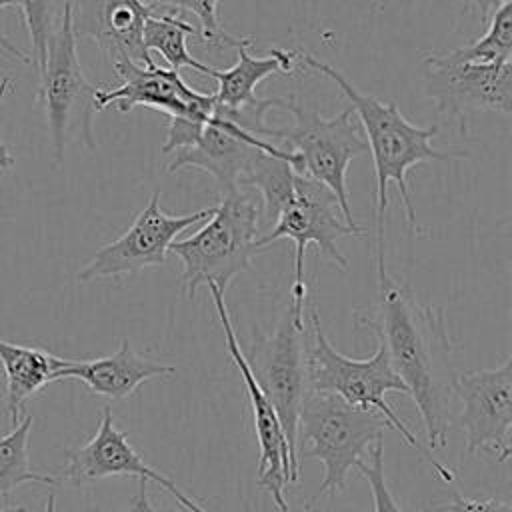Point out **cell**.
Returning <instances> with one entry per match:
<instances>
[{"label":"cell","instance_id":"6da1fadb","mask_svg":"<svg viewBox=\"0 0 512 512\" xmlns=\"http://www.w3.org/2000/svg\"><path fill=\"white\" fill-rule=\"evenodd\" d=\"M376 272V314H356V322L384 344L392 370L420 412L428 448L440 450L448 440L458 376L444 312L420 302L408 282L392 278L384 254H376Z\"/></svg>","mask_w":512,"mask_h":512},{"label":"cell","instance_id":"7a4b0ae2","mask_svg":"<svg viewBox=\"0 0 512 512\" xmlns=\"http://www.w3.org/2000/svg\"><path fill=\"white\" fill-rule=\"evenodd\" d=\"M296 62L308 70L330 78L336 88L348 98L352 112L358 116L362 134L366 136L368 152L372 156L374 174H376V254L384 252V218L388 210V186L396 184L406 220L412 232H416V210L408 192L406 174L412 166L422 162H452L468 158V152L460 150H440L432 146V140L438 134V124L416 126L412 124L394 102H382L372 94L360 92L340 70L320 62L312 54L298 52Z\"/></svg>","mask_w":512,"mask_h":512},{"label":"cell","instance_id":"3957f363","mask_svg":"<svg viewBox=\"0 0 512 512\" xmlns=\"http://www.w3.org/2000/svg\"><path fill=\"white\" fill-rule=\"evenodd\" d=\"M260 198L248 186L220 194L204 226L192 236L174 240L170 252L182 262V290L194 300L198 288L216 286L226 294L230 282L250 270L258 252Z\"/></svg>","mask_w":512,"mask_h":512},{"label":"cell","instance_id":"277c9868","mask_svg":"<svg viewBox=\"0 0 512 512\" xmlns=\"http://www.w3.org/2000/svg\"><path fill=\"white\" fill-rule=\"evenodd\" d=\"M308 390L336 394L352 406L382 414L390 422L392 430L422 454L444 482L454 480V472L416 438V434L386 402L388 392H402L408 396V390L392 370L384 344L378 340L374 354L364 360L344 356L326 338L314 304L308 312Z\"/></svg>","mask_w":512,"mask_h":512},{"label":"cell","instance_id":"5b68a950","mask_svg":"<svg viewBox=\"0 0 512 512\" xmlns=\"http://www.w3.org/2000/svg\"><path fill=\"white\" fill-rule=\"evenodd\" d=\"M388 428L390 422L374 410L352 406L336 394L308 390L298 416L296 458L320 460L324 480L304 508L310 510L320 498L342 492L348 470L366 460V452Z\"/></svg>","mask_w":512,"mask_h":512},{"label":"cell","instance_id":"8992f818","mask_svg":"<svg viewBox=\"0 0 512 512\" xmlns=\"http://www.w3.org/2000/svg\"><path fill=\"white\" fill-rule=\"evenodd\" d=\"M280 108L294 116V126L272 128L268 140H280V148L290 154L294 172L326 186L334 194L346 224L360 228L350 210L346 174L352 160L368 152V144L362 138L364 134L358 120H354L352 108L348 106L334 116H322L294 98H284Z\"/></svg>","mask_w":512,"mask_h":512},{"label":"cell","instance_id":"52a82bcc","mask_svg":"<svg viewBox=\"0 0 512 512\" xmlns=\"http://www.w3.org/2000/svg\"><path fill=\"white\" fill-rule=\"evenodd\" d=\"M344 236H362V228L346 224L334 194L320 182L296 174L292 186L282 200L272 226L258 238V250L266 248L274 240L288 238L294 242V280L290 310L296 320H306V280H304V258L310 244L318 252L326 254L342 270L348 268L346 256L338 248V240Z\"/></svg>","mask_w":512,"mask_h":512},{"label":"cell","instance_id":"ba28073f","mask_svg":"<svg viewBox=\"0 0 512 512\" xmlns=\"http://www.w3.org/2000/svg\"><path fill=\"white\" fill-rule=\"evenodd\" d=\"M284 98H264L244 108H226L214 104L212 114L204 120L198 140L182 150H176L168 172L194 168L208 172L220 194L240 186L246 170L260 152H276L270 130L266 126V112L280 108Z\"/></svg>","mask_w":512,"mask_h":512},{"label":"cell","instance_id":"9c48e42d","mask_svg":"<svg viewBox=\"0 0 512 512\" xmlns=\"http://www.w3.org/2000/svg\"><path fill=\"white\" fill-rule=\"evenodd\" d=\"M74 34V0H64L58 26L48 42L44 70L40 72V98L52 136L56 164L64 160L72 138L96 148L92 132L96 86L84 76Z\"/></svg>","mask_w":512,"mask_h":512},{"label":"cell","instance_id":"30bf717a","mask_svg":"<svg viewBox=\"0 0 512 512\" xmlns=\"http://www.w3.org/2000/svg\"><path fill=\"white\" fill-rule=\"evenodd\" d=\"M248 364L278 414L292 462L300 470L296 458V428L300 406L308 392L306 320H296L288 306L276 330L254 346V362L248 360Z\"/></svg>","mask_w":512,"mask_h":512},{"label":"cell","instance_id":"8fae6325","mask_svg":"<svg viewBox=\"0 0 512 512\" xmlns=\"http://www.w3.org/2000/svg\"><path fill=\"white\" fill-rule=\"evenodd\" d=\"M424 92L440 114L456 118L460 132L474 112L512 110V62H462L450 52L428 54L422 68Z\"/></svg>","mask_w":512,"mask_h":512},{"label":"cell","instance_id":"7c38bea8","mask_svg":"<svg viewBox=\"0 0 512 512\" xmlns=\"http://www.w3.org/2000/svg\"><path fill=\"white\" fill-rule=\"evenodd\" d=\"M212 212L214 206L190 214H166L160 208V190H154L128 230L94 252L78 272V282L136 274L148 266H164L172 242L190 226L210 218Z\"/></svg>","mask_w":512,"mask_h":512},{"label":"cell","instance_id":"4fadbf2b","mask_svg":"<svg viewBox=\"0 0 512 512\" xmlns=\"http://www.w3.org/2000/svg\"><path fill=\"white\" fill-rule=\"evenodd\" d=\"M208 292L212 296V302L218 312L220 326L224 330V340L228 354L232 356L246 392H248V402L252 408V420H254V430H256V442H258V462H256V484L266 490L272 496L274 506L280 512H288V500L284 496V486L286 484H296L300 478V470L294 466L288 442L282 430V424L278 420V414L268 400V396L262 392L260 384L256 382L252 368L248 364V358L244 356L240 342L236 338L232 318L228 314L224 294L216 286H208Z\"/></svg>","mask_w":512,"mask_h":512},{"label":"cell","instance_id":"5bb4252c","mask_svg":"<svg viewBox=\"0 0 512 512\" xmlns=\"http://www.w3.org/2000/svg\"><path fill=\"white\" fill-rule=\"evenodd\" d=\"M454 398L460 402V426L472 454H492L500 464L512 454V358L498 368L456 376Z\"/></svg>","mask_w":512,"mask_h":512},{"label":"cell","instance_id":"9a60e30c","mask_svg":"<svg viewBox=\"0 0 512 512\" xmlns=\"http://www.w3.org/2000/svg\"><path fill=\"white\" fill-rule=\"evenodd\" d=\"M114 476H138L140 480H152L162 486L186 512H206L192 496H188L172 478L148 466L142 456L132 448L126 434L116 428L112 408L104 406L100 424L94 436L82 446L66 450V468L58 480H66L72 486H86Z\"/></svg>","mask_w":512,"mask_h":512},{"label":"cell","instance_id":"2e32d148","mask_svg":"<svg viewBox=\"0 0 512 512\" xmlns=\"http://www.w3.org/2000/svg\"><path fill=\"white\" fill-rule=\"evenodd\" d=\"M122 84L114 90H96L94 110L100 112L116 104L120 112H130L136 106H146L168 114V118H188L204 122L216 104L214 94L194 90L184 82L180 72L170 68L140 66L130 60L112 64Z\"/></svg>","mask_w":512,"mask_h":512},{"label":"cell","instance_id":"e0dca14e","mask_svg":"<svg viewBox=\"0 0 512 512\" xmlns=\"http://www.w3.org/2000/svg\"><path fill=\"white\" fill-rule=\"evenodd\" d=\"M154 6L144 0H74V34L92 38L114 62L152 66L144 46V26Z\"/></svg>","mask_w":512,"mask_h":512},{"label":"cell","instance_id":"ac0fdd59","mask_svg":"<svg viewBox=\"0 0 512 512\" xmlns=\"http://www.w3.org/2000/svg\"><path fill=\"white\" fill-rule=\"evenodd\" d=\"M174 372V364L142 358L132 348L130 340L122 338L118 350L110 356L94 360H70L56 372V380L76 378L96 396L108 400H124L132 396L144 382L152 378H164Z\"/></svg>","mask_w":512,"mask_h":512},{"label":"cell","instance_id":"d6986e66","mask_svg":"<svg viewBox=\"0 0 512 512\" xmlns=\"http://www.w3.org/2000/svg\"><path fill=\"white\" fill-rule=\"evenodd\" d=\"M70 360L38 346L16 344L0 338V364L6 380V414L12 428L22 420L28 398L46 384L56 382V372Z\"/></svg>","mask_w":512,"mask_h":512},{"label":"cell","instance_id":"ffe728a7","mask_svg":"<svg viewBox=\"0 0 512 512\" xmlns=\"http://www.w3.org/2000/svg\"><path fill=\"white\" fill-rule=\"evenodd\" d=\"M236 50L238 58L230 68H214L212 72V78H216L218 82V88L214 92L216 104L226 108H244L256 104L260 100L254 92L256 86L272 74H292L298 54L294 50L270 48L268 56L256 58L248 52V46H238Z\"/></svg>","mask_w":512,"mask_h":512},{"label":"cell","instance_id":"44dd1931","mask_svg":"<svg viewBox=\"0 0 512 512\" xmlns=\"http://www.w3.org/2000/svg\"><path fill=\"white\" fill-rule=\"evenodd\" d=\"M190 34H198V30L176 14H152L144 26V46L148 52H158L174 72L192 68L194 72L212 76L214 68L194 58L188 50L186 36Z\"/></svg>","mask_w":512,"mask_h":512},{"label":"cell","instance_id":"7402d4cb","mask_svg":"<svg viewBox=\"0 0 512 512\" xmlns=\"http://www.w3.org/2000/svg\"><path fill=\"white\" fill-rule=\"evenodd\" d=\"M34 424L32 414H24L22 420L4 436H0V496H8L22 484L58 486V476L40 474L32 470L28 456V438Z\"/></svg>","mask_w":512,"mask_h":512},{"label":"cell","instance_id":"603a6c76","mask_svg":"<svg viewBox=\"0 0 512 512\" xmlns=\"http://www.w3.org/2000/svg\"><path fill=\"white\" fill-rule=\"evenodd\" d=\"M462 62H512V2H504L488 18L484 36L450 52Z\"/></svg>","mask_w":512,"mask_h":512},{"label":"cell","instance_id":"cb8c5ba5","mask_svg":"<svg viewBox=\"0 0 512 512\" xmlns=\"http://www.w3.org/2000/svg\"><path fill=\"white\" fill-rule=\"evenodd\" d=\"M22 16L30 34V60L36 64L38 74L44 70L48 42L58 26V18L64 6V0H18Z\"/></svg>","mask_w":512,"mask_h":512},{"label":"cell","instance_id":"d4e9b609","mask_svg":"<svg viewBox=\"0 0 512 512\" xmlns=\"http://www.w3.org/2000/svg\"><path fill=\"white\" fill-rule=\"evenodd\" d=\"M144 2L152 4L154 8L158 4H162V6H172L174 10L192 12L200 24V32H198L200 40L206 42L208 46H216V48L252 46V38H236L222 28V24L218 20V2L220 0H144Z\"/></svg>","mask_w":512,"mask_h":512},{"label":"cell","instance_id":"484cf974","mask_svg":"<svg viewBox=\"0 0 512 512\" xmlns=\"http://www.w3.org/2000/svg\"><path fill=\"white\" fill-rule=\"evenodd\" d=\"M364 478L370 484L372 490V502H374V512H402L400 506L396 504L388 482H386V472H384V438H380L372 450L368 452V460L358 462L356 466Z\"/></svg>","mask_w":512,"mask_h":512},{"label":"cell","instance_id":"4316f807","mask_svg":"<svg viewBox=\"0 0 512 512\" xmlns=\"http://www.w3.org/2000/svg\"><path fill=\"white\" fill-rule=\"evenodd\" d=\"M444 508L448 512H512V504L504 498H472V496H456Z\"/></svg>","mask_w":512,"mask_h":512},{"label":"cell","instance_id":"83f0119b","mask_svg":"<svg viewBox=\"0 0 512 512\" xmlns=\"http://www.w3.org/2000/svg\"><path fill=\"white\" fill-rule=\"evenodd\" d=\"M504 2H510V0H460L462 4V10L464 12H474L480 22H488V18L496 12L498 6H502Z\"/></svg>","mask_w":512,"mask_h":512},{"label":"cell","instance_id":"f1b7e54d","mask_svg":"<svg viewBox=\"0 0 512 512\" xmlns=\"http://www.w3.org/2000/svg\"><path fill=\"white\" fill-rule=\"evenodd\" d=\"M6 6H18V0H0V10L6 8ZM0 50L6 52L8 56L16 58L18 62H24V64H30V62H32V60H30V54H26V52H22L18 46H14L2 30H0Z\"/></svg>","mask_w":512,"mask_h":512},{"label":"cell","instance_id":"f546056e","mask_svg":"<svg viewBox=\"0 0 512 512\" xmlns=\"http://www.w3.org/2000/svg\"><path fill=\"white\" fill-rule=\"evenodd\" d=\"M130 512H156L150 498H148V482L146 480H140L138 492H136V496L132 498V504H130Z\"/></svg>","mask_w":512,"mask_h":512},{"label":"cell","instance_id":"4dcf8cb0","mask_svg":"<svg viewBox=\"0 0 512 512\" xmlns=\"http://www.w3.org/2000/svg\"><path fill=\"white\" fill-rule=\"evenodd\" d=\"M12 166H14L12 152H10V148H8L4 142H0V174L6 172V170H10Z\"/></svg>","mask_w":512,"mask_h":512},{"label":"cell","instance_id":"1f68e13d","mask_svg":"<svg viewBox=\"0 0 512 512\" xmlns=\"http://www.w3.org/2000/svg\"><path fill=\"white\" fill-rule=\"evenodd\" d=\"M8 92H12V78L2 76V78H0V104H2V100H4V96H6Z\"/></svg>","mask_w":512,"mask_h":512},{"label":"cell","instance_id":"d6a6232c","mask_svg":"<svg viewBox=\"0 0 512 512\" xmlns=\"http://www.w3.org/2000/svg\"><path fill=\"white\" fill-rule=\"evenodd\" d=\"M42 512H56V492L50 490L48 496H46V502H44V510Z\"/></svg>","mask_w":512,"mask_h":512},{"label":"cell","instance_id":"836d02e7","mask_svg":"<svg viewBox=\"0 0 512 512\" xmlns=\"http://www.w3.org/2000/svg\"><path fill=\"white\" fill-rule=\"evenodd\" d=\"M0 512H28L24 506H6V508H0Z\"/></svg>","mask_w":512,"mask_h":512},{"label":"cell","instance_id":"e575fe53","mask_svg":"<svg viewBox=\"0 0 512 512\" xmlns=\"http://www.w3.org/2000/svg\"><path fill=\"white\" fill-rule=\"evenodd\" d=\"M172 512H180V510H172ZM186 512V510H184Z\"/></svg>","mask_w":512,"mask_h":512},{"label":"cell","instance_id":"d590c367","mask_svg":"<svg viewBox=\"0 0 512 512\" xmlns=\"http://www.w3.org/2000/svg\"><path fill=\"white\" fill-rule=\"evenodd\" d=\"M424 512H430V510H424Z\"/></svg>","mask_w":512,"mask_h":512}]
</instances>
